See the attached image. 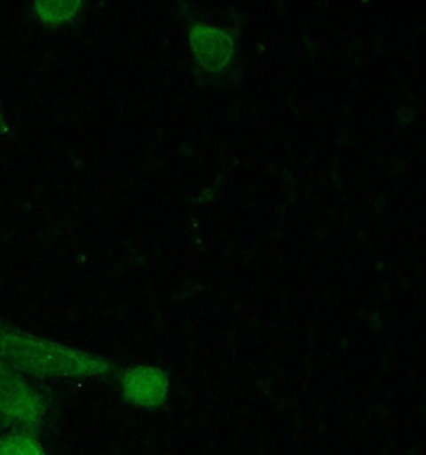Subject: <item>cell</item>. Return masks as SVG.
<instances>
[{"label":"cell","instance_id":"obj_1","mask_svg":"<svg viewBox=\"0 0 426 455\" xmlns=\"http://www.w3.org/2000/svg\"><path fill=\"white\" fill-rule=\"evenodd\" d=\"M0 360L29 379H90L109 371L103 358L0 320Z\"/></svg>","mask_w":426,"mask_h":455},{"label":"cell","instance_id":"obj_2","mask_svg":"<svg viewBox=\"0 0 426 455\" xmlns=\"http://www.w3.org/2000/svg\"><path fill=\"white\" fill-rule=\"evenodd\" d=\"M51 409L50 393L0 360V425L10 432L39 435Z\"/></svg>","mask_w":426,"mask_h":455},{"label":"cell","instance_id":"obj_3","mask_svg":"<svg viewBox=\"0 0 426 455\" xmlns=\"http://www.w3.org/2000/svg\"><path fill=\"white\" fill-rule=\"evenodd\" d=\"M192 37H193V50L195 52L211 47V52L203 60L208 68H214L216 64L224 66L229 61L232 42L224 32L214 31V29H206L205 32H201L198 28Z\"/></svg>","mask_w":426,"mask_h":455},{"label":"cell","instance_id":"obj_4","mask_svg":"<svg viewBox=\"0 0 426 455\" xmlns=\"http://www.w3.org/2000/svg\"><path fill=\"white\" fill-rule=\"evenodd\" d=\"M0 455H48L39 435L10 432L0 435Z\"/></svg>","mask_w":426,"mask_h":455},{"label":"cell","instance_id":"obj_5","mask_svg":"<svg viewBox=\"0 0 426 455\" xmlns=\"http://www.w3.org/2000/svg\"><path fill=\"white\" fill-rule=\"evenodd\" d=\"M32 10L40 23L59 26L79 13L80 2H36Z\"/></svg>","mask_w":426,"mask_h":455},{"label":"cell","instance_id":"obj_6","mask_svg":"<svg viewBox=\"0 0 426 455\" xmlns=\"http://www.w3.org/2000/svg\"><path fill=\"white\" fill-rule=\"evenodd\" d=\"M0 124H2V110H0Z\"/></svg>","mask_w":426,"mask_h":455}]
</instances>
